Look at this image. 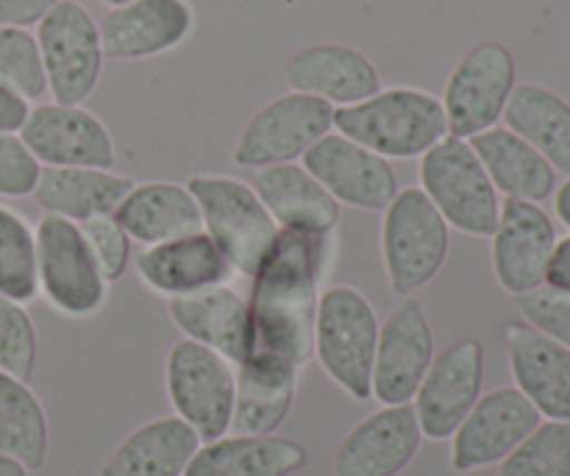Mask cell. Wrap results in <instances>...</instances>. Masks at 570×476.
<instances>
[{
    "label": "cell",
    "instance_id": "obj_1",
    "mask_svg": "<svg viewBox=\"0 0 570 476\" xmlns=\"http://www.w3.org/2000/svg\"><path fill=\"white\" fill-rule=\"evenodd\" d=\"M337 254V232L282 229L254 273L248 312L254 351L284 357L295 368L315 360V315L323 282Z\"/></svg>",
    "mask_w": 570,
    "mask_h": 476
},
{
    "label": "cell",
    "instance_id": "obj_2",
    "mask_svg": "<svg viewBox=\"0 0 570 476\" xmlns=\"http://www.w3.org/2000/svg\"><path fill=\"white\" fill-rule=\"evenodd\" d=\"M334 132L382 159H417L449 137L438 95L417 87H382L371 98L334 109Z\"/></svg>",
    "mask_w": 570,
    "mask_h": 476
},
{
    "label": "cell",
    "instance_id": "obj_3",
    "mask_svg": "<svg viewBox=\"0 0 570 476\" xmlns=\"http://www.w3.org/2000/svg\"><path fill=\"white\" fill-rule=\"evenodd\" d=\"M187 190L200 210L204 232L223 251L234 273L254 279L282 232L254 187L234 176L200 173L189 178Z\"/></svg>",
    "mask_w": 570,
    "mask_h": 476
},
{
    "label": "cell",
    "instance_id": "obj_4",
    "mask_svg": "<svg viewBox=\"0 0 570 476\" xmlns=\"http://www.w3.org/2000/svg\"><path fill=\"white\" fill-rule=\"evenodd\" d=\"M379 318L371 301L348 284L321 293L315 315V360L326 377L351 399H371Z\"/></svg>",
    "mask_w": 570,
    "mask_h": 476
},
{
    "label": "cell",
    "instance_id": "obj_5",
    "mask_svg": "<svg viewBox=\"0 0 570 476\" xmlns=\"http://www.w3.org/2000/svg\"><path fill=\"white\" fill-rule=\"evenodd\" d=\"M451 251V229L421 187L399 190L382 217V262L390 290L410 299L426 288Z\"/></svg>",
    "mask_w": 570,
    "mask_h": 476
},
{
    "label": "cell",
    "instance_id": "obj_6",
    "mask_svg": "<svg viewBox=\"0 0 570 476\" xmlns=\"http://www.w3.org/2000/svg\"><path fill=\"white\" fill-rule=\"evenodd\" d=\"M421 190L449 229L468 237H490L501 215V198L468 139L443 137L421 156Z\"/></svg>",
    "mask_w": 570,
    "mask_h": 476
},
{
    "label": "cell",
    "instance_id": "obj_7",
    "mask_svg": "<svg viewBox=\"0 0 570 476\" xmlns=\"http://www.w3.org/2000/svg\"><path fill=\"white\" fill-rule=\"evenodd\" d=\"M37 232L39 293L53 312L70 321H87L109 304V282L95 265L78 223L42 215Z\"/></svg>",
    "mask_w": 570,
    "mask_h": 476
},
{
    "label": "cell",
    "instance_id": "obj_8",
    "mask_svg": "<svg viewBox=\"0 0 570 476\" xmlns=\"http://www.w3.org/2000/svg\"><path fill=\"white\" fill-rule=\"evenodd\" d=\"M165 388L173 410L204 444L232 429L237 368L206 346L178 340L165 360Z\"/></svg>",
    "mask_w": 570,
    "mask_h": 476
},
{
    "label": "cell",
    "instance_id": "obj_9",
    "mask_svg": "<svg viewBox=\"0 0 570 476\" xmlns=\"http://www.w3.org/2000/svg\"><path fill=\"white\" fill-rule=\"evenodd\" d=\"M328 132H334L332 106L289 89L248 117L234 143L232 159L248 171L301 162Z\"/></svg>",
    "mask_w": 570,
    "mask_h": 476
},
{
    "label": "cell",
    "instance_id": "obj_10",
    "mask_svg": "<svg viewBox=\"0 0 570 476\" xmlns=\"http://www.w3.org/2000/svg\"><path fill=\"white\" fill-rule=\"evenodd\" d=\"M48 93L56 104L81 106L104 72V45L95 17L78 0H59L37 26Z\"/></svg>",
    "mask_w": 570,
    "mask_h": 476
},
{
    "label": "cell",
    "instance_id": "obj_11",
    "mask_svg": "<svg viewBox=\"0 0 570 476\" xmlns=\"http://www.w3.org/2000/svg\"><path fill=\"white\" fill-rule=\"evenodd\" d=\"M515 76V56L504 42L488 39L462 54L440 98L451 137L471 139L499 126L518 84Z\"/></svg>",
    "mask_w": 570,
    "mask_h": 476
},
{
    "label": "cell",
    "instance_id": "obj_12",
    "mask_svg": "<svg viewBox=\"0 0 570 476\" xmlns=\"http://www.w3.org/2000/svg\"><path fill=\"white\" fill-rule=\"evenodd\" d=\"M484 349L476 338L456 340L434 354L415 399L417 427L429 440H451L482 396Z\"/></svg>",
    "mask_w": 570,
    "mask_h": 476
},
{
    "label": "cell",
    "instance_id": "obj_13",
    "mask_svg": "<svg viewBox=\"0 0 570 476\" xmlns=\"http://www.w3.org/2000/svg\"><path fill=\"white\" fill-rule=\"evenodd\" d=\"M543 421L515 388H495L479 396L465 421L451 435V472L473 474L499 466Z\"/></svg>",
    "mask_w": 570,
    "mask_h": 476
},
{
    "label": "cell",
    "instance_id": "obj_14",
    "mask_svg": "<svg viewBox=\"0 0 570 476\" xmlns=\"http://www.w3.org/2000/svg\"><path fill=\"white\" fill-rule=\"evenodd\" d=\"M434 360V334L421 299L410 295L379 327L371 399L382 407L412 405Z\"/></svg>",
    "mask_w": 570,
    "mask_h": 476
},
{
    "label": "cell",
    "instance_id": "obj_15",
    "mask_svg": "<svg viewBox=\"0 0 570 476\" xmlns=\"http://www.w3.org/2000/svg\"><path fill=\"white\" fill-rule=\"evenodd\" d=\"M490 262L499 288L510 295H527L543 288L557 226L549 212L529 201H501L495 232L490 234Z\"/></svg>",
    "mask_w": 570,
    "mask_h": 476
},
{
    "label": "cell",
    "instance_id": "obj_16",
    "mask_svg": "<svg viewBox=\"0 0 570 476\" xmlns=\"http://www.w3.org/2000/svg\"><path fill=\"white\" fill-rule=\"evenodd\" d=\"M22 143L42 167H104L117 159L115 139L106 123L83 106L39 104L20 128Z\"/></svg>",
    "mask_w": 570,
    "mask_h": 476
},
{
    "label": "cell",
    "instance_id": "obj_17",
    "mask_svg": "<svg viewBox=\"0 0 570 476\" xmlns=\"http://www.w3.org/2000/svg\"><path fill=\"white\" fill-rule=\"evenodd\" d=\"M301 165L340 206L351 210L384 212L401 190L387 159L337 132H328L321 143L312 145Z\"/></svg>",
    "mask_w": 570,
    "mask_h": 476
},
{
    "label": "cell",
    "instance_id": "obj_18",
    "mask_svg": "<svg viewBox=\"0 0 570 476\" xmlns=\"http://www.w3.org/2000/svg\"><path fill=\"white\" fill-rule=\"evenodd\" d=\"M195 9L189 0H128L106 11L100 45L106 59L142 61L181 48L195 31Z\"/></svg>",
    "mask_w": 570,
    "mask_h": 476
},
{
    "label": "cell",
    "instance_id": "obj_19",
    "mask_svg": "<svg viewBox=\"0 0 570 476\" xmlns=\"http://www.w3.org/2000/svg\"><path fill=\"white\" fill-rule=\"evenodd\" d=\"M412 405L379 407L345 433L332 457L334 476H399L421 451Z\"/></svg>",
    "mask_w": 570,
    "mask_h": 476
},
{
    "label": "cell",
    "instance_id": "obj_20",
    "mask_svg": "<svg viewBox=\"0 0 570 476\" xmlns=\"http://www.w3.org/2000/svg\"><path fill=\"white\" fill-rule=\"evenodd\" d=\"M293 93L312 95L332 109H345L382 89L376 65L362 50L340 42H315L295 50L284 65Z\"/></svg>",
    "mask_w": 570,
    "mask_h": 476
},
{
    "label": "cell",
    "instance_id": "obj_21",
    "mask_svg": "<svg viewBox=\"0 0 570 476\" xmlns=\"http://www.w3.org/2000/svg\"><path fill=\"white\" fill-rule=\"evenodd\" d=\"M504 349L515 390L546 421H570V351L523 321L504 327Z\"/></svg>",
    "mask_w": 570,
    "mask_h": 476
},
{
    "label": "cell",
    "instance_id": "obj_22",
    "mask_svg": "<svg viewBox=\"0 0 570 476\" xmlns=\"http://www.w3.org/2000/svg\"><path fill=\"white\" fill-rule=\"evenodd\" d=\"M167 312H170L173 327L184 338L217 351L232 366H239L254 354L248 301L232 284H217V288L170 299Z\"/></svg>",
    "mask_w": 570,
    "mask_h": 476
},
{
    "label": "cell",
    "instance_id": "obj_23",
    "mask_svg": "<svg viewBox=\"0 0 570 476\" xmlns=\"http://www.w3.org/2000/svg\"><path fill=\"white\" fill-rule=\"evenodd\" d=\"M134 271L150 293L165 295L167 301L228 284L234 279V268L206 232L145 245L134 256Z\"/></svg>",
    "mask_w": 570,
    "mask_h": 476
},
{
    "label": "cell",
    "instance_id": "obj_24",
    "mask_svg": "<svg viewBox=\"0 0 570 476\" xmlns=\"http://www.w3.org/2000/svg\"><path fill=\"white\" fill-rule=\"evenodd\" d=\"M298 368L284 357L254 351L237 366L232 435H276L293 412Z\"/></svg>",
    "mask_w": 570,
    "mask_h": 476
},
{
    "label": "cell",
    "instance_id": "obj_25",
    "mask_svg": "<svg viewBox=\"0 0 570 476\" xmlns=\"http://www.w3.org/2000/svg\"><path fill=\"white\" fill-rule=\"evenodd\" d=\"M248 184L278 229L306 234L337 232L340 204L301 162L259 167Z\"/></svg>",
    "mask_w": 570,
    "mask_h": 476
},
{
    "label": "cell",
    "instance_id": "obj_26",
    "mask_svg": "<svg viewBox=\"0 0 570 476\" xmlns=\"http://www.w3.org/2000/svg\"><path fill=\"white\" fill-rule=\"evenodd\" d=\"M134 184V178L104 167H42L33 201L45 215L83 223L100 215H115Z\"/></svg>",
    "mask_w": 570,
    "mask_h": 476
},
{
    "label": "cell",
    "instance_id": "obj_27",
    "mask_svg": "<svg viewBox=\"0 0 570 476\" xmlns=\"http://www.w3.org/2000/svg\"><path fill=\"white\" fill-rule=\"evenodd\" d=\"M115 221L131 237V243L142 245L170 243L204 232L193 193L187 184L173 182L134 184L131 193L115 210Z\"/></svg>",
    "mask_w": 570,
    "mask_h": 476
},
{
    "label": "cell",
    "instance_id": "obj_28",
    "mask_svg": "<svg viewBox=\"0 0 570 476\" xmlns=\"http://www.w3.org/2000/svg\"><path fill=\"white\" fill-rule=\"evenodd\" d=\"M495 193L512 201L543 204L557 193V171L510 128L493 126L468 139Z\"/></svg>",
    "mask_w": 570,
    "mask_h": 476
},
{
    "label": "cell",
    "instance_id": "obj_29",
    "mask_svg": "<svg viewBox=\"0 0 570 476\" xmlns=\"http://www.w3.org/2000/svg\"><path fill=\"white\" fill-rule=\"evenodd\" d=\"M204 440L178 416L154 418L120 440L98 476H184Z\"/></svg>",
    "mask_w": 570,
    "mask_h": 476
},
{
    "label": "cell",
    "instance_id": "obj_30",
    "mask_svg": "<svg viewBox=\"0 0 570 476\" xmlns=\"http://www.w3.org/2000/svg\"><path fill=\"white\" fill-rule=\"evenodd\" d=\"M309 455L298 440L278 435H223L200 444L184 476H293Z\"/></svg>",
    "mask_w": 570,
    "mask_h": 476
},
{
    "label": "cell",
    "instance_id": "obj_31",
    "mask_svg": "<svg viewBox=\"0 0 570 476\" xmlns=\"http://www.w3.org/2000/svg\"><path fill=\"white\" fill-rule=\"evenodd\" d=\"M501 120L557 173L570 176V104L566 98L540 84H515Z\"/></svg>",
    "mask_w": 570,
    "mask_h": 476
},
{
    "label": "cell",
    "instance_id": "obj_32",
    "mask_svg": "<svg viewBox=\"0 0 570 476\" xmlns=\"http://www.w3.org/2000/svg\"><path fill=\"white\" fill-rule=\"evenodd\" d=\"M0 455L39 472L48 460V416L28 382L0 371Z\"/></svg>",
    "mask_w": 570,
    "mask_h": 476
},
{
    "label": "cell",
    "instance_id": "obj_33",
    "mask_svg": "<svg viewBox=\"0 0 570 476\" xmlns=\"http://www.w3.org/2000/svg\"><path fill=\"white\" fill-rule=\"evenodd\" d=\"M0 295L20 304H31L39 295L37 232L6 204H0Z\"/></svg>",
    "mask_w": 570,
    "mask_h": 476
},
{
    "label": "cell",
    "instance_id": "obj_34",
    "mask_svg": "<svg viewBox=\"0 0 570 476\" xmlns=\"http://www.w3.org/2000/svg\"><path fill=\"white\" fill-rule=\"evenodd\" d=\"M495 476H570V421H540Z\"/></svg>",
    "mask_w": 570,
    "mask_h": 476
},
{
    "label": "cell",
    "instance_id": "obj_35",
    "mask_svg": "<svg viewBox=\"0 0 570 476\" xmlns=\"http://www.w3.org/2000/svg\"><path fill=\"white\" fill-rule=\"evenodd\" d=\"M0 84L22 95L28 104L48 95L37 33L28 28H0Z\"/></svg>",
    "mask_w": 570,
    "mask_h": 476
},
{
    "label": "cell",
    "instance_id": "obj_36",
    "mask_svg": "<svg viewBox=\"0 0 570 476\" xmlns=\"http://www.w3.org/2000/svg\"><path fill=\"white\" fill-rule=\"evenodd\" d=\"M37 327H33L26 304L0 295V371L28 382L37 368Z\"/></svg>",
    "mask_w": 570,
    "mask_h": 476
},
{
    "label": "cell",
    "instance_id": "obj_37",
    "mask_svg": "<svg viewBox=\"0 0 570 476\" xmlns=\"http://www.w3.org/2000/svg\"><path fill=\"white\" fill-rule=\"evenodd\" d=\"M78 229H81L83 243H87L89 254H92L95 265L104 273L106 282L111 284L126 276L128 262H131V237L122 232L115 215L92 217V221L78 223Z\"/></svg>",
    "mask_w": 570,
    "mask_h": 476
},
{
    "label": "cell",
    "instance_id": "obj_38",
    "mask_svg": "<svg viewBox=\"0 0 570 476\" xmlns=\"http://www.w3.org/2000/svg\"><path fill=\"white\" fill-rule=\"evenodd\" d=\"M523 323L538 329L540 334L551 338L554 343L566 346L570 351V293L551 288H538L515 299Z\"/></svg>",
    "mask_w": 570,
    "mask_h": 476
},
{
    "label": "cell",
    "instance_id": "obj_39",
    "mask_svg": "<svg viewBox=\"0 0 570 476\" xmlns=\"http://www.w3.org/2000/svg\"><path fill=\"white\" fill-rule=\"evenodd\" d=\"M42 165L33 159L20 134L0 132V195L3 198H26L33 195Z\"/></svg>",
    "mask_w": 570,
    "mask_h": 476
},
{
    "label": "cell",
    "instance_id": "obj_40",
    "mask_svg": "<svg viewBox=\"0 0 570 476\" xmlns=\"http://www.w3.org/2000/svg\"><path fill=\"white\" fill-rule=\"evenodd\" d=\"M59 0H0V28H31L45 20Z\"/></svg>",
    "mask_w": 570,
    "mask_h": 476
},
{
    "label": "cell",
    "instance_id": "obj_41",
    "mask_svg": "<svg viewBox=\"0 0 570 476\" xmlns=\"http://www.w3.org/2000/svg\"><path fill=\"white\" fill-rule=\"evenodd\" d=\"M28 111H31V104L22 95H17L14 89L0 84V132L20 134V128L28 120Z\"/></svg>",
    "mask_w": 570,
    "mask_h": 476
},
{
    "label": "cell",
    "instance_id": "obj_42",
    "mask_svg": "<svg viewBox=\"0 0 570 476\" xmlns=\"http://www.w3.org/2000/svg\"><path fill=\"white\" fill-rule=\"evenodd\" d=\"M546 288L570 293V234L557 240L554 251H551L549 271H546Z\"/></svg>",
    "mask_w": 570,
    "mask_h": 476
},
{
    "label": "cell",
    "instance_id": "obj_43",
    "mask_svg": "<svg viewBox=\"0 0 570 476\" xmlns=\"http://www.w3.org/2000/svg\"><path fill=\"white\" fill-rule=\"evenodd\" d=\"M554 212L560 217L562 226L570 229V176L557 187L554 193Z\"/></svg>",
    "mask_w": 570,
    "mask_h": 476
},
{
    "label": "cell",
    "instance_id": "obj_44",
    "mask_svg": "<svg viewBox=\"0 0 570 476\" xmlns=\"http://www.w3.org/2000/svg\"><path fill=\"white\" fill-rule=\"evenodd\" d=\"M0 476H28V472L17 460L0 455Z\"/></svg>",
    "mask_w": 570,
    "mask_h": 476
},
{
    "label": "cell",
    "instance_id": "obj_45",
    "mask_svg": "<svg viewBox=\"0 0 570 476\" xmlns=\"http://www.w3.org/2000/svg\"><path fill=\"white\" fill-rule=\"evenodd\" d=\"M100 3H106V6H109V9H115V6L128 3V0H100Z\"/></svg>",
    "mask_w": 570,
    "mask_h": 476
}]
</instances>
